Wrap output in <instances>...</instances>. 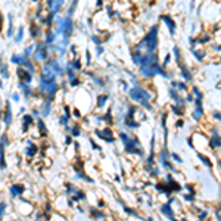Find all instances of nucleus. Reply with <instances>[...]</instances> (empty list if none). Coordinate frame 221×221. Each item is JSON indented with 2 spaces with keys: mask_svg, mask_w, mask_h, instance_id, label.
<instances>
[{
  "mask_svg": "<svg viewBox=\"0 0 221 221\" xmlns=\"http://www.w3.org/2000/svg\"><path fill=\"white\" fill-rule=\"evenodd\" d=\"M5 206H6L5 203H2V205H0V217H2V215H3V212H5Z\"/></svg>",
  "mask_w": 221,
  "mask_h": 221,
  "instance_id": "obj_16",
  "label": "nucleus"
},
{
  "mask_svg": "<svg viewBox=\"0 0 221 221\" xmlns=\"http://www.w3.org/2000/svg\"><path fill=\"white\" fill-rule=\"evenodd\" d=\"M130 96L134 99V100H139V102H143L146 99H149V94L143 90H139V88H131L130 90Z\"/></svg>",
  "mask_w": 221,
  "mask_h": 221,
  "instance_id": "obj_2",
  "label": "nucleus"
},
{
  "mask_svg": "<svg viewBox=\"0 0 221 221\" xmlns=\"http://www.w3.org/2000/svg\"><path fill=\"white\" fill-rule=\"evenodd\" d=\"M72 133H74V134H75V136H77V134H78V128H77V127H75V128H74V130H72Z\"/></svg>",
  "mask_w": 221,
  "mask_h": 221,
  "instance_id": "obj_18",
  "label": "nucleus"
},
{
  "mask_svg": "<svg viewBox=\"0 0 221 221\" xmlns=\"http://www.w3.org/2000/svg\"><path fill=\"white\" fill-rule=\"evenodd\" d=\"M34 56H36V59H40V61L47 59V56H49V53H47V47H46L44 44H38V46H37V49H36V52H34Z\"/></svg>",
  "mask_w": 221,
  "mask_h": 221,
  "instance_id": "obj_3",
  "label": "nucleus"
},
{
  "mask_svg": "<svg viewBox=\"0 0 221 221\" xmlns=\"http://www.w3.org/2000/svg\"><path fill=\"white\" fill-rule=\"evenodd\" d=\"M142 46H146L149 50H153L156 47V27L150 30V33L145 37V40L142 41Z\"/></svg>",
  "mask_w": 221,
  "mask_h": 221,
  "instance_id": "obj_1",
  "label": "nucleus"
},
{
  "mask_svg": "<svg viewBox=\"0 0 221 221\" xmlns=\"http://www.w3.org/2000/svg\"><path fill=\"white\" fill-rule=\"evenodd\" d=\"M53 40H55V34H52V33L49 31V33H47V37H46V43L49 44V43H52Z\"/></svg>",
  "mask_w": 221,
  "mask_h": 221,
  "instance_id": "obj_12",
  "label": "nucleus"
},
{
  "mask_svg": "<svg viewBox=\"0 0 221 221\" xmlns=\"http://www.w3.org/2000/svg\"><path fill=\"white\" fill-rule=\"evenodd\" d=\"M162 211H164V214H167L168 217H173V212H171V209H170V206H165V208H164Z\"/></svg>",
  "mask_w": 221,
  "mask_h": 221,
  "instance_id": "obj_14",
  "label": "nucleus"
},
{
  "mask_svg": "<svg viewBox=\"0 0 221 221\" xmlns=\"http://www.w3.org/2000/svg\"><path fill=\"white\" fill-rule=\"evenodd\" d=\"M105 100H106V96H100V97H99V106L105 105Z\"/></svg>",
  "mask_w": 221,
  "mask_h": 221,
  "instance_id": "obj_15",
  "label": "nucleus"
},
{
  "mask_svg": "<svg viewBox=\"0 0 221 221\" xmlns=\"http://www.w3.org/2000/svg\"><path fill=\"white\" fill-rule=\"evenodd\" d=\"M97 136H100L103 140H108V142H112V137H110V133L109 130H103V131H97Z\"/></svg>",
  "mask_w": 221,
  "mask_h": 221,
  "instance_id": "obj_6",
  "label": "nucleus"
},
{
  "mask_svg": "<svg viewBox=\"0 0 221 221\" xmlns=\"http://www.w3.org/2000/svg\"><path fill=\"white\" fill-rule=\"evenodd\" d=\"M36 152H37V148H34V146H31V148L27 149V155H34Z\"/></svg>",
  "mask_w": 221,
  "mask_h": 221,
  "instance_id": "obj_13",
  "label": "nucleus"
},
{
  "mask_svg": "<svg viewBox=\"0 0 221 221\" xmlns=\"http://www.w3.org/2000/svg\"><path fill=\"white\" fill-rule=\"evenodd\" d=\"M74 65H75V66H74L75 69H80V68H81V66H80V65H81V63H80V61H75V62H74Z\"/></svg>",
  "mask_w": 221,
  "mask_h": 221,
  "instance_id": "obj_17",
  "label": "nucleus"
},
{
  "mask_svg": "<svg viewBox=\"0 0 221 221\" xmlns=\"http://www.w3.org/2000/svg\"><path fill=\"white\" fill-rule=\"evenodd\" d=\"M22 34H24V28L21 27V28L18 30V34H16V38H15V40H16V43H19V41H21V38H22Z\"/></svg>",
  "mask_w": 221,
  "mask_h": 221,
  "instance_id": "obj_11",
  "label": "nucleus"
},
{
  "mask_svg": "<svg viewBox=\"0 0 221 221\" xmlns=\"http://www.w3.org/2000/svg\"><path fill=\"white\" fill-rule=\"evenodd\" d=\"M22 192H24V187H22V186H19V184H14V186L11 187V193H12V196H19Z\"/></svg>",
  "mask_w": 221,
  "mask_h": 221,
  "instance_id": "obj_5",
  "label": "nucleus"
},
{
  "mask_svg": "<svg viewBox=\"0 0 221 221\" xmlns=\"http://www.w3.org/2000/svg\"><path fill=\"white\" fill-rule=\"evenodd\" d=\"M0 167L5 168L6 164H5V150H3V145L0 146Z\"/></svg>",
  "mask_w": 221,
  "mask_h": 221,
  "instance_id": "obj_9",
  "label": "nucleus"
},
{
  "mask_svg": "<svg viewBox=\"0 0 221 221\" xmlns=\"http://www.w3.org/2000/svg\"><path fill=\"white\" fill-rule=\"evenodd\" d=\"M11 120H12V112H11V105L8 103L6 105V118H5L6 125H11Z\"/></svg>",
  "mask_w": 221,
  "mask_h": 221,
  "instance_id": "obj_7",
  "label": "nucleus"
},
{
  "mask_svg": "<svg viewBox=\"0 0 221 221\" xmlns=\"http://www.w3.org/2000/svg\"><path fill=\"white\" fill-rule=\"evenodd\" d=\"M18 75L21 77V80L22 81H25V83H30L31 81V72H27L25 69H22V68H19L18 69Z\"/></svg>",
  "mask_w": 221,
  "mask_h": 221,
  "instance_id": "obj_4",
  "label": "nucleus"
},
{
  "mask_svg": "<svg viewBox=\"0 0 221 221\" xmlns=\"http://www.w3.org/2000/svg\"><path fill=\"white\" fill-rule=\"evenodd\" d=\"M162 21H164V22L170 27V31H171V34H173V33H174V22H173L168 16H162Z\"/></svg>",
  "mask_w": 221,
  "mask_h": 221,
  "instance_id": "obj_8",
  "label": "nucleus"
},
{
  "mask_svg": "<svg viewBox=\"0 0 221 221\" xmlns=\"http://www.w3.org/2000/svg\"><path fill=\"white\" fill-rule=\"evenodd\" d=\"M0 118H2V112H0Z\"/></svg>",
  "mask_w": 221,
  "mask_h": 221,
  "instance_id": "obj_19",
  "label": "nucleus"
},
{
  "mask_svg": "<svg viewBox=\"0 0 221 221\" xmlns=\"http://www.w3.org/2000/svg\"><path fill=\"white\" fill-rule=\"evenodd\" d=\"M63 5V0H55V6H53V12H58Z\"/></svg>",
  "mask_w": 221,
  "mask_h": 221,
  "instance_id": "obj_10",
  "label": "nucleus"
}]
</instances>
